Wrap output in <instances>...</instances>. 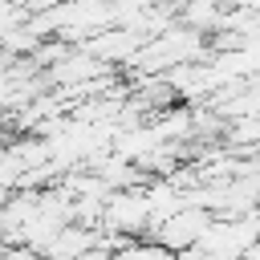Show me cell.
I'll return each instance as SVG.
<instances>
[{
  "instance_id": "1",
  "label": "cell",
  "mask_w": 260,
  "mask_h": 260,
  "mask_svg": "<svg viewBox=\"0 0 260 260\" xmlns=\"http://www.w3.org/2000/svg\"><path fill=\"white\" fill-rule=\"evenodd\" d=\"M146 187H114L102 199V219L98 228L106 232H122V236H142L146 232Z\"/></svg>"
},
{
  "instance_id": "2",
  "label": "cell",
  "mask_w": 260,
  "mask_h": 260,
  "mask_svg": "<svg viewBox=\"0 0 260 260\" xmlns=\"http://www.w3.org/2000/svg\"><path fill=\"white\" fill-rule=\"evenodd\" d=\"M223 0H183L179 4V20L183 28H195V32H215L219 20H223Z\"/></svg>"
},
{
  "instance_id": "3",
  "label": "cell",
  "mask_w": 260,
  "mask_h": 260,
  "mask_svg": "<svg viewBox=\"0 0 260 260\" xmlns=\"http://www.w3.org/2000/svg\"><path fill=\"white\" fill-rule=\"evenodd\" d=\"M114 260H175V252L162 248V244L150 240V236H134V240H126V244L114 252Z\"/></svg>"
}]
</instances>
